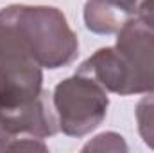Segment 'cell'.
Wrapping results in <instances>:
<instances>
[{
    "mask_svg": "<svg viewBox=\"0 0 154 153\" xmlns=\"http://www.w3.org/2000/svg\"><path fill=\"white\" fill-rule=\"evenodd\" d=\"M133 16L124 11L115 0H88L84 5L86 29L95 34H116Z\"/></svg>",
    "mask_w": 154,
    "mask_h": 153,
    "instance_id": "obj_6",
    "label": "cell"
},
{
    "mask_svg": "<svg viewBox=\"0 0 154 153\" xmlns=\"http://www.w3.org/2000/svg\"><path fill=\"white\" fill-rule=\"evenodd\" d=\"M82 151H127V144L120 133L104 132L86 142L82 146Z\"/></svg>",
    "mask_w": 154,
    "mask_h": 153,
    "instance_id": "obj_8",
    "label": "cell"
},
{
    "mask_svg": "<svg viewBox=\"0 0 154 153\" xmlns=\"http://www.w3.org/2000/svg\"><path fill=\"white\" fill-rule=\"evenodd\" d=\"M11 9L22 36L43 69L56 70L77 58V36L57 7L13 4Z\"/></svg>",
    "mask_w": 154,
    "mask_h": 153,
    "instance_id": "obj_3",
    "label": "cell"
},
{
    "mask_svg": "<svg viewBox=\"0 0 154 153\" xmlns=\"http://www.w3.org/2000/svg\"><path fill=\"white\" fill-rule=\"evenodd\" d=\"M43 92V67L23 40L11 5L0 9V112L32 103Z\"/></svg>",
    "mask_w": 154,
    "mask_h": 153,
    "instance_id": "obj_2",
    "label": "cell"
},
{
    "mask_svg": "<svg viewBox=\"0 0 154 153\" xmlns=\"http://www.w3.org/2000/svg\"><path fill=\"white\" fill-rule=\"evenodd\" d=\"M59 132L68 137H84L97 130L106 119L108 90L88 74L75 72L59 81L52 92Z\"/></svg>",
    "mask_w": 154,
    "mask_h": 153,
    "instance_id": "obj_4",
    "label": "cell"
},
{
    "mask_svg": "<svg viewBox=\"0 0 154 153\" xmlns=\"http://www.w3.org/2000/svg\"><path fill=\"white\" fill-rule=\"evenodd\" d=\"M115 2L133 18L142 20L143 24L154 29V0H115Z\"/></svg>",
    "mask_w": 154,
    "mask_h": 153,
    "instance_id": "obj_9",
    "label": "cell"
},
{
    "mask_svg": "<svg viewBox=\"0 0 154 153\" xmlns=\"http://www.w3.org/2000/svg\"><path fill=\"white\" fill-rule=\"evenodd\" d=\"M77 72L118 96L154 94V29L138 18L127 20L115 45L93 52Z\"/></svg>",
    "mask_w": 154,
    "mask_h": 153,
    "instance_id": "obj_1",
    "label": "cell"
},
{
    "mask_svg": "<svg viewBox=\"0 0 154 153\" xmlns=\"http://www.w3.org/2000/svg\"><path fill=\"white\" fill-rule=\"evenodd\" d=\"M59 132L57 114L52 103V94L43 90L32 103L14 110L0 112V133L47 139Z\"/></svg>",
    "mask_w": 154,
    "mask_h": 153,
    "instance_id": "obj_5",
    "label": "cell"
},
{
    "mask_svg": "<svg viewBox=\"0 0 154 153\" xmlns=\"http://www.w3.org/2000/svg\"><path fill=\"white\" fill-rule=\"evenodd\" d=\"M136 124L138 133L145 146L154 150V94H145L136 103Z\"/></svg>",
    "mask_w": 154,
    "mask_h": 153,
    "instance_id": "obj_7",
    "label": "cell"
}]
</instances>
